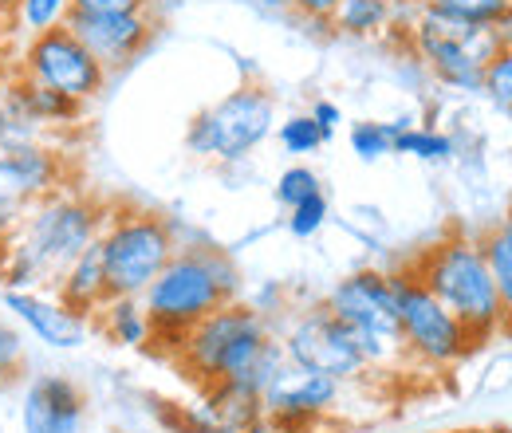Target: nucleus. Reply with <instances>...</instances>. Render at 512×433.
<instances>
[{
    "label": "nucleus",
    "mask_w": 512,
    "mask_h": 433,
    "mask_svg": "<svg viewBox=\"0 0 512 433\" xmlns=\"http://www.w3.org/2000/svg\"><path fill=\"white\" fill-rule=\"evenodd\" d=\"M107 205L91 193L64 186L40 197L20 229L8 237V260H4V288L8 292H52V284L64 276V268L99 241L107 225Z\"/></svg>",
    "instance_id": "obj_1"
},
{
    "label": "nucleus",
    "mask_w": 512,
    "mask_h": 433,
    "mask_svg": "<svg viewBox=\"0 0 512 433\" xmlns=\"http://www.w3.org/2000/svg\"><path fill=\"white\" fill-rule=\"evenodd\" d=\"M241 296V272L225 248L182 245L158 280L142 292V308L154 323V343L162 355H174L182 335L197 327L205 315L233 304Z\"/></svg>",
    "instance_id": "obj_2"
},
{
    "label": "nucleus",
    "mask_w": 512,
    "mask_h": 433,
    "mask_svg": "<svg viewBox=\"0 0 512 433\" xmlns=\"http://www.w3.org/2000/svg\"><path fill=\"white\" fill-rule=\"evenodd\" d=\"M426 292L446 304V311H453L461 319V327L477 339L489 343L493 335L505 331V311H501V296L485 260V248L477 237L469 233H449L438 245H430L414 264H406Z\"/></svg>",
    "instance_id": "obj_3"
},
{
    "label": "nucleus",
    "mask_w": 512,
    "mask_h": 433,
    "mask_svg": "<svg viewBox=\"0 0 512 433\" xmlns=\"http://www.w3.org/2000/svg\"><path fill=\"white\" fill-rule=\"evenodd\" d=\"M272 339L276 331L268 327V319L253 304L233 300L190 327L170 359L205 390L213 382H245Z\"/></svg>",
    "instance_id": "obj_4"
},
{
    "label": "nucleus",
    "mask_w": 512,
    "mask_h": 433,
    "mask_svg": "<svg viewBox=\"0 0 512 433\" xmlns=\"http://www.w3.org/2000/svg\"><path fill=\"white\" fill-rule=\"evenodd\" d=\"M406 40L414 48V56L426 63V71L449 87V91H481L485 67L497 60V52L505 48L501 28H481V24H465L442 16L434 8H414L410 24H406Z\"/></svg>",
    "instance_id": "obj_5"
},
{
    "label": "nucleus",
    "mask_w": 512,
    "mask_h": 433,
    "mask_svg": "<svg viewBox=\"0 0 512 433\" xmlns=\"http://www.w3.org/2000/svg\"><path fill=\"white\" fill-rule=\"evenodd\" d=\"M111 296H142L178 252V233L162 213L115 205L99 233Z\"/></svg>",
    "instance_id": "obj_6"
},
{
    "label": "nucleus",
    "mask_w": 512,
    "mask_h": 433,
    "mask_svg": "<svg viewBox=\"0 0 512 433\" xmlns=\"http://www.w3.org/2000/svg\"><path fill=\"white\" fill-rule=\"evenodd\" d=\"M323 308L331 311L339 323L351 327L363 359L371 371L390 367L406 355L402 347V331H398V308H394V288H390V272L379 268H359L343 280L331 284V292L323 296Z\"/></svg>",
    "instance_id": "obj_7"
},
{
    "label": "nucleus",
    "mask_w": 512,
    "mask_h": 433,
    "mask_svg": "<svg viewBox=\"0 0 512 433\" xmlns=\"http://www.w3.org/2000/svg\"><path fill=\"white\" fill-rule=\"evenodd\" d=\"M390 288H394V308H398V331H402V347L410 359H418L422 367L449 371L457 363H465L481 343L461 327V319L438 304L426 284L410 272V268H394L390 272Z\"/></svg>",
    "instance_id": "obj_8"
},
{
    "label": "nucleus",
    "mask_w": 512,
    "mask_h": 433,
    "mask_svg": "<svg viewBox=\"0 0 512 433\" xmlns=\"http://www.w3.org/2000/svg\"><path fill=\"white\" fill-rule=\"evenodd\" d=\"M268 134H276V99L272 91L245 83L193 119L186 130V146L197 158L233 166L245 162Z\"/></svg>",
    "instance_id": "obj_9"
},
{
    "label": "nucleus",
    "mask_w": 512,
    "mask_h": 433,
    "mask_svg": "<svg viewBox=\"0 0 512 433\" xmlns=\"http://www.w3.org/2000/svg\"><path fill=\"white\" fill-rule=\"evenodd\" d=\"M280 347L288 355L292 367H304V371L327 374L335 382H359L363 374H371L355 335L347 323H339L323 304L296 311L288 319V327L280 331Z\"/></svg>",
    "instance_id": "obj_10"
},
{
    "label": "nucleus",
    "mask_w": 512,
    "mask_h": 433,
    "mask_svg": "<svg viewBox=\"0 0 512 433\" xmlns=\"http://www.w3.org/2000/svg\"><path fill=\"white\" fill-rule=\"evenodd\" d=\"M16 75H24L28 83L64 91L79 103H91L103 87H107V67L95 60L67 28H52L28 40V48L20 52Z\"/></svg>",
    "instance_id": "obj_11"
},
{
    "label": "nucleus",
    "mask_w": 512,
    "mask_h": 433,
    "mask_svg": "<svg viewBox=\"0 0 512 433\" xmlns=\"http://www.w3.org/2000/svg\"><path fill=\"white\" fill-rule=\"evenodd\" d=\"M67 186V162L56 142L48 146H28L16 154H0V241H8L24 213Z\"/></svg>",
    "instance_id": "obj_12"
},
{
    "label": "nucleus",
    "mask_w": 512,
    "mask_h": 433,
    "mask_svg": "<svg viewBox=\"0 0 512 433\" xmlns=\"http://www.w3.org/2000/svg\"><path fill=\"white\" fill-rule=\"evenodd\" d=\"M339 398H343V382H335L327 374L304 371V367H292V363L260 394L264 418L280 433L320 430L323 418L339 406Z\"/></svg>",
    "instance_id": "obj_13"
},
{
    "label": "nucleus",
    "mask_w": 512,
    "mask_h": 433,
    "mask_svg": "<svg viewBox=\"0 0 512 433\" xmlns=\"http://www.w3.org/2000/svg\"><path fill=\"white\" fill-rule=\"evenodd\" d=\"M67 32L103 63L107 71L127 67L130 60H138L146 52V44L158 32V16L150 8H134V12H71L64 24Z\"/></svg>",
    "instance_id": "obj_14"
},
{
    "label": "nucleus",
    "mask_w": 512,
    "mask_h": 433,
    "mask_svg": "<svg viewBox=\"0 0 512 433\" xmlns=\"http://www.w3.org/2000/svg\"><path fill=\"white\" fill-rule=\"evenodd\" d=\"M0 304L36 343H44L52 351H79L95 331V323L87 315L71 311L52 292H8L4 288Z\"/></svg>",
    "instance_id": "obj_15"
},
{
    "label": "nucleus",
    "mask_w": 512,
    "mask_h": 433,
    "mask_svg": "<svg viewBox=\"0 0 512 433\" xmlns=\"http://www.w3.org/2000/svg\"><path fill=\"white\" fill-rule=\"evenodd\" d=\"M87 402L83 390L64 374H36L20 398L24 433H83Z\"/></svg>",
    "instance_id": "obj_16"
},
{
    "label": "nucleus",
    "mask_w": 512,
    "mask_h": 433,
    "mask_svg": "<svg viewBox=\"0 0 512 433\" xmlns=\"http://www.w3.org/2000/svg\"><path fill=\"white\" fill-rule=\"evenodd\" d=\"M56 134L44 126L28 99V79L24 75H0V154H16L28 146H48Z\"/></svg>",
    "instance_id": "obj_17"
},
{
    "label": "nucleus",
    "mask_w": 512,
    "mask_h": 433,
    "mask_svg": "<svg viewBox=\"0 0 512 433\" xmlns=\"http://www.w3.org/2000/svg\"><path fill=\"white\" fill-rule=\"evenodd\" d=\"M52 296H56V300H64L71 311L87 315V319L111 300L107 264H103V248H99V241H95L91 248H83V252L67 264L64 276L52 284Z\"/></svg>",
    "instance_id": "obj_18"
},
{
    "label": "nucleus",
    "mask_w": 512,
    "mask_h": 433,
    "mask_svg": "<svg viewBox=\"0 0 512 433\" xmlns=\"http://www.w3.org/2000/svg\"><path fill=\"white\" fill-rule=\"evenodd\" d=\"M91 323L115 347H150L154 343V323L142 308V296H111L91 315Z\"/></svg>",
    "instance_id": "obj_19"
},
{
    "label": "nucleus",
    "mask_w": 512,
    "mask_h": 433,
    "mask_svg": "<svg viewBox=\"0 0 512 433\" xmlns=\"http://www.w3.org/2000/svg\"><path fill=\"white\" fill-rule=\"evenodd\" d=\"M205 406L217 418L221 433H245L264 418V402L260 394L241 386V382H213L205 386Z\"/></svg>",
    "instance_id": "obj_20"
},
{
    "label": "nucleus",
    "mask_w": 512,
    "mask_h": 433,
    "mask_svg": "<svg viewBox=\"0 0 512 433\" xmlns=\"http://www.w3.org/2000/svg\"><path fill=\"white\" fill-rule=\"evenodd\" d=\"M398 12L402 8H394L390 0H339L331 28L339 36H351V40H375V36H386L394 28Z\"/></svg>",
    "instance_id": "obj_21"
},
{
    "label": "nucleus",
    "mask_w": 512,
    "mask_h": 433,
    "mask_svg": "<svg viewBox=\"0 0 512 433\" xmlns=\"http://www.w3.org/2000/svg\"><path fill=\"white\" fill-rule=\"evenodd\" d=\"M477 241L485 248V260H489V272H493V284H497V296H501L505 335H512V237L505 233V225H493Z\"/></svg>",
    "instance_id": "obj_22"
},
{
    "label": "nucleus",
    "mask_w": 512,
    "mask_h": 433,
    "mask_svg": "<svg viewBox=\"0 0 512 433\" xmlns=\"http://www.w3.org/2000/svg\"><path fill=\"white\" fill-rule=\"evenodd\" d=\"M414 126V119H390V123H379V119H363V123H351L347 130V142H351V154L359 162H379L386 154H394V138Z\"/></svg>",
    "instance_id": "obj_23"
},
{
    "label": "nucleus",
    "mask_w": 512,
    "mask_h": 433,
    "mask_svg": "<svg viewBox=\"0 0 512 433\" xmlns=\"http://www.w3.org/2000/svg\"><path fill=\"white\" fill-rule=\"evenodd\" d=\"M394 154H406V158H418V162H430V166H442L453 162L457 154V142L449 138L446 130L438 126H406L398 138H394Z\"/></svg>",
    "instance_id": "obj_24"
},
{
    "label": "nucleus",
    "mask_w": 512,
    "mask_h": 433,
    "mask_svg": "<svg viewBox=\"0 0 512 433\" xmlns=\"http://www.w3.org/2000/svg\"><path fill=\"white\" fill-rule=\"evenodd\" d=\"M28 99H32L36 115L44 119V126H48L52 134H60V130H75V126L83 123V111H87V103L71 99V95H64V91L40 87V83H28Z\"/></svg>",
    "instance_id": "obj_25"
},
{
    "label": "nucleus",
    "mask_w": 512,
    "mask_h": 433,
    "mask_svg": "<svg viewBox=\"0 0 512 433\" xmlns=\"http://www.w3.org/2000/svg\"><path fill=\"white\" fill-rule=\"evenodd\" d=\"M426 8L465 24H481V28H501L509 20V4L501 0H426Z\"/></svg>",
    "instance_id": "obj_26"
},
{
    "label": "nucleus",
    "mask_w": 512,
    "mask_h": 433,
    "mask_svg": "<svg viewBox=\"0 0 512 433\" xmlns=\"http://www.w3.org/2000/svg\"><path fill=\"white\" fill-rule=\"evenodd\" d=\"M71 16V0H16V28L28 36L64 28Z\"/></svg>",
    "instance_id": "obj_27"
},
{
    "label": "nucleus",
    "mask_w": 512,
    "mask_h": 433,
    "mask_svg": "<svg viewBox=\"0 0 512 433\" xmlns=\"http://www.w3.org/2000/svg\"><path fill=\"white\" fill-rule=\"evenodd\" d=\"M276 138H280L284 154H292V158H308L327 146L312 115H288L284 123H276Z\"/></svg>",
    "instance_id": "obj_28"
},
{
    "label": "nucleus",
    "mask_w": 512,
    "mask_h": 433,
    "mask_svg": "<svg viewBox=\"0 0 512 433\" xmlns=\"http://www.w3.org/2000/svg\"><path fill=\"white\" fill-rule=\"evenodd\" d=\"M327 217H331V205H327V197L320 193H312V197H304L300 205H292L288 209V233L292 237H300V241H312L316 233H320L323 225H327Z\"/></svg>",
    "instance_id": "obj_29"
},
{
    "label": "nucleus",
    "mask_w": 512,
    "mask_h": 433,
    "mask_svg": "<svg viewBox=\"0 0 512 433\" xmlns=\"http://www.w3.org/2000/svg\"><path fill=\"white\" fill-rule=\"evenodd\" d=\"M320 174L312 170V166H288L280 178H276V189H272V197H276V205H284V209H292V205H300L304 197H312V193H320Z\"/></svg>",
    "instance_id": "obj_30"
},
{
    "label": "nucleus",
    "mask_w": 512,
    "mask_h": 433,
    "mask_svg": "<svg viewBox=\"0 0 512 433\" xmlns=\"http://www.w3.org/2000/svg\"><path fill=\"white\" fill-rule=\"evenodd\" d=\"M481 91H485V95H489L497 107L512 111V44H505V48L497 52V60L485 67Z\"/></svg>",
    "instance_id": "obj_31"
},
{
    "label": "nucleus",
    "mask_w": 512,
    "mask_h": 433,
    "mask_svg": "<svg viewBox=\"0 0 512 433\" xmlns=\"http://www.w3.org/2000/svg\"><path fill=\"white\" fill-rule=\"evenodd\" d=\"M24 363V335L0 315V386H8Z\"/></svg>",
    "instance_id": "obj_32"
},
{
    "label": "nucleus",
    "mask_w": 512,
    "mask_h": 433,
    "mask_svg": "<svg viewBox=\"0 0 512 433\" xmlns=\"http://www.w3.org/2000/svg\"><path fill=\"white\" fill-rule=\"evenodd\" d=\"M264 8L296 12V16L308 20V24H327V28H331V16H335L339 0H264Z\"/></svg>",
    "instance_id": "obj_33"
},
{
    "label": "nucleus",
    "mask_w": 512,
    "mask_h": 433,
    "mask_svg": "<svg viewBox=\"0 0 512 433\" xmlns=\"http://www.w3.org/2000/svg\"><path fill=\"white\" fill-rule=\"evenodd\" d=\"M166 426H174L178 433H221L217 418L209 414V406H182L174 414H166Z\"/></svg>",
    "instance_id": "obj_34"
},
{
    "label": "nucleus",
    "mask_w": 512,
    "mask_h": 433,
    "mask_svg": "<svg viewBox=\"0 0 512 433\" xmlns=\"http://www.w3.org/2000/svg\"><path fill=\"white\" fill-rule=\"evenodd\" d=\"M308 115H312V119H316V126H320L323 142H331V138L339 134V123H343V111H339V103H331V99H316Z\"/></svg>",
    "instance_id": "obj_35"
},
{
    "label": "nucleus",
    "mask_w": 512,
    "mask_h": 433,
    "mask_svg": "<svg viewBox=\"0 0 512 433\" xmlns=\"http://www.w3.org/2000/svg\"><path fill=\"white\" fill-rule=\"evenodd\" d=\"M134 8H146V0H71V12H91V16H103V12H134Z\"/></svg>",
    "instance_id": "obj_36"
},
{
    "label": "nucleus",
    "mask_w": 512,
    "mask_h": 433,
    "mask_svg": "<svg viewBox=\"0 0 512 433\" xmlns=\"http://www.w3.org/2000/svg\"><path fill=\"white\" fill-rule=\"evenodd\" d=\"M16 28V0H0V40Z\"/></svg>",
    "instance_id": "obj_37"
},
{
    "label": "nucleus",
    "mask_w": 512,
    "mask_h": 433,
    "mask_svg": "<svg viewBox=\"0 0 512 433\" xmlns=\"http://www.w3.org/2000/svg\"><path fill=\"white\" fill-rule=\"evenodd\" d=\"M245 433H280V430H276V426H272L268 418H260V422H256V426H249Z\"/></svg>",
    "instance_id": "obj_38"
},
{
    "label": "nucleus",
    "mask_w": 512,
    "mask_h": 433,
    "mask_svg": "<svg viewBox=\"0 0 512 433\" xmlns=\"http://www.w3.org/2000/svg\"><path fill=\"white\" fill-rule=\"evenodd\" d=\"M390 4H394V8H402V12H414V8H422L426 0H390Z\"/></svg>",
    "instance_id": "obj_39"
},
{
    "label": "nucleus",
    "mask_w": 512,
    "mask_h": 433,
    "mask_svg": "<svg viewBox=\"0 0 512 433\" xmlns=\"http://www.w3.org/2000/svg\"><path fill=\"white\" fill-rule=\"evenodd\" d=\"M501 40H505V44H512V4H509V20L501 24Z\"/></svg>",
    "instance_id": "obj_40"
},
{
    "label": "nucleus",
    "mask_w": 512,
    "mask_h": 433,
    "mask_svg": "<svg viewBox=\"0 0 512 433\" xmlns=\"http://www.w3.org/2000/svg\"><path fill=\"white\" fill-rule=\"evenodd\" d=\"M4 260H8V241H0V272H4Z\"/></svg>",
    "instance_id": "obj_41"
},
{
    "label": "nucleus",
    "mask_w": 512,
    "mask_h": 433,
    "mask_svg": "<svg viewBox=\"0 0 512 433\" xmlns=\"http://www.w3.org/2000/svg\"><path fill=\"white\" fill-rule=\"evenodd\" d=\"M501 225H505V233L512 237V205H509V213H505V221H501Z\"/></svg>",
    "instance_id": "obj_42"
},
{
    "label": "nucleus",
    "mask_w": 512,
    "mask_h": 433,
    "mask_svg": "<svg viewBox=\"0 0 512 433\" xmlns=\"http://www.w3.org/2000/svg\"><path fill=\"white\" fill-rule=\"evenodd\" d=\"M477 433H512L509 426H489V430H477Z\"/></svg>",
    "instance_id": "obj_43"
},
{
    "label": "nucleus",
    "mask_w": 512,
    "mask_h": 433,
    "mask_svg": "<svg viewBox=\"0 0 512 433\" xmlns=\"http://www.w3.org/2000/svg\"><path fill=\"white\" fill-rule=\"evenodd\" d=\"M0 75H4V48H0Z\"/></svg>",
    "instance_id": "obj_44"
},
{
    "label": "nucleus",
    "mask_w": 512,
    "mask_h": 433,
    "mask_svg": "<svg viewBox=\"0 0 512 433\" xmlns=\"http://www.w3.org/2000/svg\"><path fill=\"white\" fill-rule=\"evenodd\" d=\"M501 4H512V0H501Z\"/></svg>",
    "instance_id": "obj_45"
},
{
    "label": "nucleus",
    "mask_w": 512,
    "mask_h": 433,
    "mask_svg": "<svg viewBox=\"0 0 512 433\" xmlns=\"http://www.w3.org/2000/svg\"><path fill=\"white\" fill-rule=\"evenodd\" d=\"M312 433H320V430H312Z\"/></svg>",
    "instance_id": "obj_46"
}]
</instances>
